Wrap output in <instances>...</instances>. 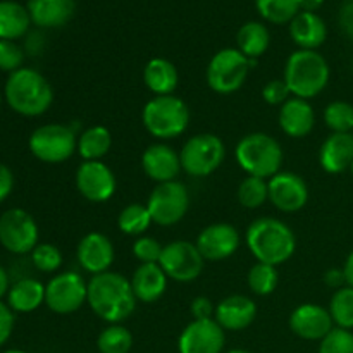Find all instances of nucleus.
Listing matches in <instances>:
<instances>
[{"label": "nucleus", "instance_id": "1", "mask_svg": "<svg viewBox=\"0 0 353 353\" xmlns=\"http://www.w3.org/2000/svg\"><path fill=\"white\" fill-rule=\"evenodd\" d=\"M86 303L100 319L109 324H123L137 310V296L130 279L114 271L92 276Z\"/></svg>", "mask_w": 353, "mask_h": 353}, {"label": "nucleus", "instance_id": "2", "mask_svg": "<svg viewBox=\"0 0 353 353\" xmlns=\"http://www.w3.org/2000/svg\"><path fill=\"white\" fill-rule=\"evenodd\" d=\"M247 247L257 262L281 265L293 257L296 236L292 228L276 217H259L247 228Z\"/></svg>", "mask_w": 353, "mask_h": 353}, {"label": "nucleus", "instance_id": "3", "mask_svg": "<svg viewBox=\"0 0 353 353\" xmlns=\"http://www.w3.org/2000/svg\"><path fill=\"white\" fill-rule=\"evenodd\" d=\"M3 99L14 112L24 117H38L54 103V88L40 71L21 68L7 78Z\"/></svg>", "mask_w": 353, "mask_h": 353}, {"label": "nucleus", "instance_id": "4", "mask_svg": "<svg viewBox=\"0 0 353 353\" xmlns=\"http://www.w3.org/2000/svg\"><path fill=\"white\" fill-rule=\"evenodd\" d=\"M331 78V68L326 57L317 50H295L285 64L283 79L292 97L310 100L326 90Z\"/></svg>", "mask_w": 353, "mask_h": 353}, {"label": "nucleus", "instance_id": "5", "mask_svg": "<svg viewBox=\"0 0 353 353\" xmlns=\"http://www.w3.org/2000/svg\"><path fill=\"white\" fill-rule=\"evenodd\" d=\"M190 107L178 95L152 97L141 110L145 130L161 141L181 137L190 126Z\"/></svg>", "mask_w": 353, "mask_h": 353}, {"label": "nucleus", "instance_id": "6", "mask_svg": "<svg viewBox=\"0 0 353 353\" xmlns=\"http://www.w3.org/2000/svg\"><path fill=\"white\" fill-rule=\"evenodd\" d=\"M238 165L247 176L271 179L281 171L285 152L281 143L268 133L245 134L234 148Z\"/></svg>", "mask_w": 353, "mask_h": 353}, {"label": "nucleus", "instance_id": "7", "mask_svg": "<svg viewBox=\"0 0 353 353\" xmlns=\"http://www.w3.org/2000/svg\"><path fill=\"white\" fill-rule=\"evenodd\" d=\"M78 131L68 124H43L30 134L28 147L40 162L62 164L78 152Z\"/></svg>", "mask_w": 353, "mask_h": 353}, {"label": "nucleus", "instance_id": "8", "mask_svg": "<svg viewBox=\"0 0 353 353\" xmlns=\"http://www.w3.org/2000/svg\"><path fill=\"white\" fill-rule=\"evenodd\" d=\"M255 64L257 61L247 59L238 48H223L212 55L207 65V85L219 95H231L245 85Z\"/></svg>", "mask_w": 353, "mask_h": 353}, {"label": "nucleus", "instance_id": "9", "mask_svg": "<svg viewBox=\"0 0 353 353\" xmlns=\"http://www.w3.org/2000/svg\"><path fill=\"white\" fill-rule=\"evenodd\" d=\"M181 168L193 178H207L223 165L226 145L217 134L199 133L190 137L179 150Z\"/></svg>", "mask_w": 353, "mask_h": 353}, {"label": "nucleus", "instance_id": "10", "mask_svg": "<svg viewBox=\"0 0 353 353\" xmlns=\"http://www.w3.org/2000/svg\"><path fill=\"white\" fill-rule=\"evenodd\" d=\"M147 209L154 224L159 226H174L181 223L190 209V192L185 183L169 181L161 183L152 190L147 200Z\"/></svg>", "mask_w": 353, "mask_h": 353}, {"label": "nucleus", "instance_id": "11", "mask_svg": "<svg viewBox=\"0 0 353 353\" xmlns=\"http://www.w3.org/2000/svg\"><path fill=\"white\" fill-rule=\"evenodd\" d=\"M88 300V283L79 272L64 271L45 285V305L59 316H69Z\"/></svg>", "mask_w": 353, "mask_h": 353}, {"label": "nucleus", "instance_id": "12", "mask_svg": "<svg viewBox=\"0 0 353 353\" xmlns=\"http://www.w3.org/2000/svg\"><path fill=\"white\" fill-rule=\"evenodd\" d=\"M40 240V230L30 212L9 209L0 216V245L16 255L31 254Z\"/></svg>", "mask_w": 353, "mask_h": 353}, {"label": "nucleus", "instance_id": "13", "mask_svg": "<svg viewBox=\"0 0 353 353\" xmlns=\"http://www.w3.org/2000/svg\"><path fill=\"white\" fill-rule=\"evenodd\" d=\"M159 265L164 269L168 278L172 281L192 283L203 272L205 259L202 257L195 243L186 240H174L164 245Z\"/></svg>", "mask_w": 353, "mask_h": 353}, {"label": "nucleus", "instance_id": "14", "mask_svg": "<svg viewBox=\"0 0 353 353\" xmlns=\"http://www.w3.org/2000/svg\"><path fill=\"white\" fill-rule=\"evenodd\" d=\"M76 190L92 203H103L114 196L117 179L112 169L102 161H83L76 169Z\"/></svg>", "mask_w": 353, "mask_h": 353}, {"label": "nucleus", "instance_id": "15", "mask_svg": "<svg viewBox=\"0 0 353 353\" xmlns=\"http://www.w3.org/2000/svg\"><path fill=\"white\" fill-rule=\"evenodd\" d=\"M226 331L216 319H193L178 338L179 353H223Z\"/></svg>", "mask_w": 353, "mask_h": 353}, {"label": "nucleus", "instance_id": "16", "mask_svg": "<svg viewBox=\"0 0 353 353\" xmlns=\"http://www.w3.org/2000/svg\"><path fill=\"white\" fill-rule=\"evenodd\" d=\"M268 188L269 202L281 212H299L309 202V186L296 172L279 171L268 179Z\"/></svg>", "mask_w": 353, "mask_h": 353}, {"label": "nucleus", "instance_id": "17", "mask_svg": "<svg viewBox=\"0 0 353 353\" xmlns=\"http://www.w3.org/2000/svg\"><path fill=\"white\" fill-rule=\"evenodd\" d=\"M195 245L209 262H223L233 257L241 245L240 231L228 223H214L203 228Z\"/></svg>", "mask_w": 353, "mask_h": 353}, {"label": "nucleus", "instance_id": "18", "mask_svg": "<svg viewBox=\"0 0 353 353\" xmlns=\"http://www.w3.org/2000/svg\"><path fill=\"white\" fill-rule=\"evenodd\" d=\"M114 259H116V250L112 241L100 231L86 233L76 247V261L79 268L92 276L110 271Z\"/></svg>", "mask_w": 353, "mask_h": 353}, {"label": "nucleus", "instance_id": "19", "mask_svg": "<svg viewBox=\"0 0 353 353\" xmlns=\"http://www.w3.org/2000/svg\"><path fill=\"white\" fill-rule=\"evenodd\" d=\"M288 326L295 336L305 341H321L334 327L330 310L317 303H302L290 314Z\"/></svg>", "mask_w": 353, "mask_h": 353}, {"label": "nucleus", "instance_id": "20", "mask_svg": "<svg viewBox=\"0 0 353 353\" xmlns=\"http://www.w3.org/2000/svg\"><path fill=\"white\" fill-rule=\"evenodd\" d=\"M141 168H143L145 176L157 185L176 181L179 172L183 171L179 152H176L165 141L152 143L145 148L141 155Z\"/></svg>", "mask_w": 353, "mask_h": 353}, {"label": "nucleus", "instance_id": "21", "mask_svg": "<svg viewBox=\"0 0 353 353\" xmlns=\"http://www.w3.org/2000/svg\"><path fill=\"white\" fill-rule=\"evenodd\" d=\"M278 123L283 133L290 138H305L316 128V112L309 100L292 97L279 107Z\"/></svg>", "mask_w": 353, "mask_h": 353}, {"label": "nucleus", "instance_id": "22", "mask_svg": "<svg viewBox=\"0 0 353 353\" xmlns=\"http://www.w3.org/2000/svg\"><path fill=\"white\" fill-rule=\"evenodd\" d=\"M257 317V303L245 295H230L216 305L214 319L224 331H243Z\"/></svg>", "mask_w": 353, "mask_h": 353}, {"label": "nucleus", "instance_id": "23", "mask_svg": "<svg viewBox=\"0 0 353 353\" xmlns=\"http://www.w3.org/2000/svg\"><path fill=\"white\" fill-rule=\"evenodd\" d=\"M130 283L138 302L155 303L168 292L169 278L159 264H140Z\"/></svg>", "mask_w": 353, "mask_h": 353}, {"label": "nucleus", "instance_id": "24", "mask_svg": "<svg viewBox=\"0 0 353 353\" xmlns=\"http://www.w3.org/2000/svg\"><path fill=\"white\" fill-rule=\"evenodd\" d=\"M353 162V133H331L319 148V164L327 174H341Z\"/></svg>", "mask_w": 353, "mask_h": 353}, {"label": "nucleus", "instance_id": "25", "mask_svg": "<svg viewBox=\"0 0 353 353\" xmlns=\"http://www.w3.org/2000/svg\"><path fill=\"white\" fill-rule=\"evenodd\" d=\"M290 37L300 50H317L327 38V26L317 12L300 10L290 23Z\"/></svg>", "mask_w": 353, "mask_h": 353}, {"label": "nucleus", "instance_id": "26", "mask_svg": "<svg viewBox=\"0 0 353 353\" xmlns=\"http://www.w3.org/2000/svg\"><path fill=\"white\" fill-rule=\"evenodd\" d=\"M31 23L38 28H61L71 21L74 14V0H28L26 6Z\"/></svg>", "mask_w": 353, "mask_h": 353}, {"label": "nucleus", "instance_id": "27", "mask_svg": "<svg viewBox=\"0 0 353 353\" xmlns=\"http://www.w3.org/2000/svg\"><path fill=\"white\" fill-rule=\"evenodd\" d=\"M143 83L154 97L174 95L179 85V72L168 59L154 57L145 64Z\"/></svg>", "mask_w": 353, "mask_h": 353}, {"label": "nucleus", "instance_id": "28", "mask_svg": "<svg viewBox=\"0 0 353 353\" xmlns=\"http://www.w3.org/2000/svg\"><path fill=\"white\" fill-rule=\"evenodd\" d=\"M45 303V285L34 278H24L10 285L7 305L17 314H30Z\"/></svg>", "mask_w": 353, "mask_h": 353}, {"label": "nucleus", "instance_id": "29", "mask_svg": "<svg viewBox=\"0 0 353 353\" xmlns=\"http://www.w3.org/2000/svg\"><path fill=\"white\" fill-rule=\"evenodd\" d=\"M238 50L250 61H257L259 57L268 52L271 45V33L265 28V24L259 21H248L238 30L236 33Z\"/></svg>", "mask_w": 353, "mask_h": 353}, {"label": "nucleus", "instance_id": "30", "mask_svg": "<svg viewBox=\"0 0 353 353\" xmlns=\"http://www.w3.org/2000/svg\"><path fill=\"white\" fill-rule=\"evenodd\" d=\"M30 12L21 3L12 0L0 2V40H17L30 30Z\"/></svg>", "mask_w": 353, "mask_h": 353}, {"label": "nucleus", "instance_id": "31", "mask_svg": "<svg viewBox=\"0 0 353 353\" xmlns=\"http://www.w3.org/2000/svg\"><path fill=\"white\" fill-rule=\"evenodd\" d=\"M112 147V134L102 124H95L78 134V154L83 161H102Z\"/></svg>", "mask_w": 353, "mask_h": 353}, {"label": "nucleus", "instance_id": "32", "mask_svg": "<svg viewBox=\"0 0 353 353\" xmlns=\"http://www.w3.org/2000/svg\"><path fill=\"white\" fill-rule=\"evenodd\" d=\"M154 224L150 212L147 209V203H128L117 216V228L128 236H143L147 230Z\"/></svg>", "mask_w": 353, "mask_h": 353}, {"label": "nucleus", "instance_id": "33", "mask_svg": "<svg viewBox=\"0 0 353 353\" xmlns=\"http://www.w3.org/2000/svg\"><path fill=\"white\" fill-rule=\"evenodd\" d=\"M100 353H130L133 348V334L123 324H109L97 338Z\"/></svg>", "mask_w": 353, "mask_h": 353}, {"label": "nucleus", "instance_id": "34", "mask_svg": "<svg viewBox=\"0 0 353 353\" xmlns=\"http://www.w3.org/2000/svg\"><path fill=\"white\" fill-rule=\"evenodd\" d=\"M248 288L254 295L268 296L276 292L279 283V274L276 265L265 264V262H255L247 274Z\"/></svg>", "mask_w": 353, "mask_h": 353}, {"label": "nucleus", "instance_id": "35", "mask_svg": "<svg viewBox=\"0 0 353 353\" xmlns=\"http://www.w3.org/2000/svg\"><path fill=\"white\" fill-rule=\"evenodd\" d=\"M262 19L272 24H290L300 12L299 0H255Z\"/></svg>", "mask_w": 353, "mask_h": 353}, {"label": "nucleus", "instance_id": "36", "mask_svg": "<svg viewBox=\"0 0 353 353\" xmlns=\"http://www.w3.org/2000/svg\"><path fill=\"white\" fill-rule=\"evenodd\" d=\"M333 319L334 327H341V330H353V288L350 286H343V288L336 290L330 300V307H327Z\"/></svg>", "mask_w": 353, "mask_h": 353}, {"label": "nucleus", "instance_id": "37", "mask_svg": "<svg viewBox=\"0 0 353 353\" xmlns=\"http://www.w3.org/2000/svg\"><path fill=\"white\" fill-rule=\"evenodd\" d=\"M238 202L241 207L248 210H255L259 207L269 202V188L268 179L255 178V176H247L238 186Z\"/></svg>", "mask_w": 353, "mask_h": 353}, {"label": "nucleus", "instance_id": "38", "mask_svg": "<svg viewBox=\"0 0 353 353\" xmlns=\"http://www.w3.org/2000/svg\"><path fill=\"white\" fill-rule=\"evenodd\" d=\"M323 119L333 133H353V105L350 102L334 100L327 103Z\"/></svg>", "mask_w": 353, "mask_h": 353}, {"label": "nucleus", "instance_id": "39", "mask_svg": "<svg viewBox=\"0 0 353 353\" xmlns=\"http://www.w3.org/2000/svg\"><path fill=\"white\" fill-rule=\"evenodd\" d=\"M31 262H33L34 269L40 272H57L61 269L64 257L59 247L52 243H38L34 250L31 252Z\"/></svg>", "mask_w": 353, "mask_h": 353}, {"label": "nucleus", "instance_id": "40", "mask_svg": "<svg viewBox=\"0 0 353 353\" xmlns=\"http://www.w3.org/2000/svg\"><path fill=\"white\" fill-rule=\"evenodd\" d=\"M319 353H353V333L350 330L333 327L319 341Z\"/></svg>", "mask_w": 353, "mask_h": 353}, {"label": "nucleus", "instance_id": "41", "mask_svg": "<svg viewBox=\"0 0 353 353\" xmlns=\"http://www.w3.org/2000/svg\"><path fill=\"white\" fill-rule=\"evenodd\" d=\"M162 250H164V245L159 240H155V238L147 236V234L138 236L137 240H134L133 248H131L134 259H137L140 264H159Z\"/></svg>", "mask_w": 353, "mask_h": 353}, {"label": "nucleus", "instance_id": "42", "mask_svg": "<svg viewBox=\"0 0 353 353\" xmlns=\"http://www.w3.org/2000/svg\"><path fill=\"white\" fill-rule=\"evenodd\" d=\"M24 52L16 41L0 40V71H6L9 74L19 71L23 68Z\"/></svg>", "mask_w": 353, "mask_h": 353}, {"label": "nucleus", "instance_id": "43", "mask_svg": "<svg viewBox=\"0 0 353 353\" xmlns=\"http://www.w3.org/2000/svg\"><path fill=\"white\" fill-rule=\"evenodd\" d=\"M262 99L269 105L281 107L286 100L292 99V92H290L288 85L285 83V79H271L264 85L262 88Z\"/></svg>", "mask_w": 353, "mask_h": 353}, {"label": "nucleus", "instance_id": "44", "mask_svg": "<svg viewBox=\"0 0 353 353\" xmlns=\"http://www.w3.org/2000/svg\"><path fill=\"white\" fill-rule=\"evenodd\" d=\"M14 324H16L14 310L0 300V347H3L9 341L14 331Z\"/></svg>", "mask_w": 353, "mask_h": 353}, {"label": "nucleus", "instance_id": "45", "mask_svg": "<svg viewBox=\"0 0 353 353\" xmlns=\"http://www.w3.org/2000/svg\"><path fill=\"white\" fill-rule=\"evenodd\" d=\"M190 312H192L193 319H214L216 305L207 296H196L190 305Z\"/></svg>", "mask_w": 353, "mask_h": 353}, {"label": "nucleus", "instance_id": "46", "mask_svg": "<svg viewBox=\"0 0 353 353\" xmlns=\"http://www.w3.org/2000/svg\"><path fill=\"white\" fill-rule=\"evenodd\" d=\"M338 24L345 37L353 41V2H345L338 12Z\"/></svg>", "mask_w": 353, "mask_h": 353}, {"label": "nucleus", "instance_id": "47", "mask_svg": "<svg viewBox=\"0 0 353 353\" xmlns=\"http://www.w3.org/2000/svg\"><path fill=\"white\" fill-rule=\"evenodd\" d=\"M14 190V174L6 164L0 162V203L6 202Z\"/></svg>", "mask_w": 353, "mask_h": 353}, {"label": "nucleus", "instance_id": "48", "mask_svg": "<svg viewBox=\"0 0 353 353\" xmlns=\"http://www.w3.org/2000/svg\"><path fill=\"white\" fill-rule=\"evenodd\" d=\"M323 279H324V285H326L327 288H333L334 292H336V290H340V288H343V286H347L343 269H338V268L327 269V271L324 272Z\"/></svg>", "mask_w": 353, "mask_h": 353}, {"label": "nucleus", "instance_id": "49", "mask_svg": "<svg viewBox=\"0 0 353 353\" xmlns=\"http://www.w3.org/2000/svg\"><path fill=\"white\" fill-rule=\"evenodd\" d=\"M343 274H345V281H347V286L353 288V250L348 254L347 261H345L343 268Z\"/></svg>", "mask_w": 353, "mask_h": 353}, {"label": "nucleus", "instance_id": "50", "mask_svg": "<svg viewBox=\"0 0 353 353\" xmlns=\"http://www.w3.org/2000/svg\"><path fill=\"white\" fill-rule=\"evenodd\" d=\"M302 12H317L323 7L324 0H299Z\"/></svg>", "mask_w": 353, "mask_h": 353}, {"label": "nucleus", "instance_id": "51", "mask_svg": "<svg viewBox=\"0 0 353 353\" xmlns=\"http://www.w3.org/2000/svg\"><path fill=\"white\" fill-rule=\"evenodd\" d=\"M9 288H10L9 274H7L6 269L0 265V300H2L3 296H7V293H9Z\"/></svg>", "mask_w": 353, "mask_h": 353}, {"label": "nucleus", "instance_id": "52", "mask_svg": "<svg viewBox=\"0 0 353 353\" xmlns=\"http://www.w3.org/2000/svg\"><path fill=\"white\" fill-rule=\"evenodd\" d=\"M226 353H250L248 350H243V348H233V350L226 352Z\"/></svg>", "mask_w": 353, "mask_h": 353}, {"label": "nucleus", "instance_id": "53", "mask_svg": "<svg viewBox=\"0 0 353 353\" xmlns=\"http://www.w3.org/2000/svg\"><path fill=\"white\" fill-rule=\"evenodd\" d=\"M3 353H28V352H24V350H16V348H12V350H6Z\"/></svg>", "mask_w": 353, "mask_h": 353}, {"label": "nucleus", "instance_id": "54", "mask_svg": "<svg viewBox=\"0 0 353 353\" xmlns=\"http://www.w3.org/2000/svg\"><path fill=\"white\" fill-rule=\"evenodd\" d=\"M2 102H3V93L0 92V107H2Z\"/></svg>", "mask_w": 353, "mask_h": 353}, {"label": "nucleus", "instance_id": "55", "mask_svg": "<svg viewBox=\"0 0 353 353\" xmlns=\"http://www.w3.org/2000/svg\"><path fill=\"white\" fill-rule=\"evenodd\" d=\"M350 172L353 174V162H352V165H350Z\"/></svg>", "mask_w": 353, "mask_h": 353}, {"label": "nucleus", "instance_id": "56", "mask_svg": "<svg viewBox=\"0 0 353 353\" xmlns=\"http://www.w3.org/2000/svg\"><path fill=\"white\" fill-rule=\"evenodd\" d=\"M345 2H353V0H345Z\"/></svg>", "mask_w": 353, "mask_h": 353}]
</instances>
